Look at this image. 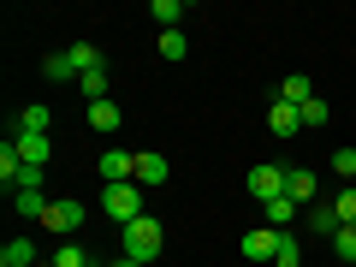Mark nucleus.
I'll use <instances>...</instances> for the list:
<instances>
[{"instance_id": "1", "label": "nucleus", "mask_w": 356, "mask_h": 267, "mask_svg": "<svg viewBox=\"0 0 356 267\" xmlns=\"http://www.w3.org/2000/svg\"><path fill=\"white\" fill-rule=\"evenodd\" d=\"M161 250H166V226L154 214H143V220H131V226H125V255H131V261L149 267Z\"/></svg>"}, {"instance_id": "2", "label": "nucleus", "mask_w": 356, "mask_h": 267, "mask_svg": "<svg viewBox=\"0 0 356 267\" xmlns=\"http://www.w3.org/2000/svg\"><path fill=\"white\" fill-rule=\"evenodd\" d=\"M143 184H102V208L107 220H119V226H131V220H143Z\"/></svg>"}, {"instance_id": "3", "label": "nucleus", "mask_w": 356, "mask_h": 267, "mask_svg": "<svg viewBox=\"0 0 356 267\" xmlns=\"http://www.w3.org/2000/svg\"><path fill=\"white\" fill-rule=\"evenodd\" d=\"M83 214H89V208H83V202H72V196H60V202H48V214H42V226H48V232H54V238H60V243H65V238H72V232H77V226H83Z\"/></svg>"}, {"instance_id": "4", "label": "nucleus", "mask_w": 356, "mask_h": 267, "mask_svg": "<svg viewBox=\"0 0 356 267\" xmlns=\"http://www.w3.org/2000/svg\"><path fill=\"white\" fill-rule=\"evenodd\" d=\"M250 196H255V208L280 202L285 196V166H250Z\"/></svg>"}, {"instance_id": "5", "label": "nucleus", "mask_w": 356, "mask_h": 267, "mask_svg": "<svg viewBox=\"0 0 356 267\" xmlns=\"http://www.w3.org/2000/svg\"><path fill=\"white\" fill-rule=\"evenodd\" d=\"M95 172H102V184H137V154L131 149H107L102 161H95Z\"/></svg>"}, {"instance_id": "6", "label": "nucleus", "mask_w": 356, "mask_h": 267, "mask_svg": "<svg viewBox=\"0 0 356 267\" xmlns=\"http://www.w3.org/2000/svg\"><path fill=\"white\" fill-rule=\"evenodd\" d=\"M6 143L18 149V161H24V166H48V154H54V137H48V131H13Z\"/></svg>"}, {"instance_id": "7", "label": "nucleus", "mask_w": 356, "mask_h": 267, "mask_svg": "<svg viewBox=\"0 0 356 267\" xmlns=\"http://www.w3.org/2000/svg\"><path fill=\"white\" fill-rule=\"evenodd\" d=\"M280 238L285 232H273V226H250L243 232V255H250V261H273V255H280Z\"/></svg>"}, {"instance_id": "8", "label": "nucleus", "mask_w": 356, "mask_h": 267, "mask_svg": "<svg viewBox=\"0 0 356 267\" xmlns=\"http://www.w3.org/2000/svg\"><path fill=\"white\" fill-rule=\"evenodd\" d=\"M315 191H321V178L309 172V166H285V196H291L297 208H303V202H315Z\"/></svg>"}, {"instance_id": "9", "label": "nucleus", "mask_w": 356, "mask_h": 267, "mask_svg": "<svg viewBox=\"0 0 356 267\" xmlns=\"http://www.w3.org/2000/svg\"><path fill=\"white\" fill-rule=\"evenodd\" d=\"M297 125H303V113H297L291 102H273V107H267V131H273V137H297Z\"/></svg>"}, {"instance_id": "10", "label": "nucleus", "mask_w": 356, "mask_h": 267, "mask_svg": "<svg viewBox=\"0 0 356 267\" xmlns=\"http://www.w3.org/2000/svg\"><path fill=\"white\" fill-rule=\"evenodd\" d=\"M65 60H72V72H77V77L102 72V48H95V42H72V48H65Z\"/></svg>"}, {"instance_id": "11", "label": "nucleus", "mask_w": 356, "mask_h": 267, "mask_svg": "<svg viewBox=\"0 0 356 267\" xmlns=\"http://www.w3.org/2000/svg\"><path fill=\"white\" fill-rule=\"evenodd\" d=\"M166 172H172V166H166L161 154H137V184H143V191H161Z\"/></svg>"}, {"instance_id": "12", "label": "nucleus", "mask_w": 356, "mask_h": 267, "mask_svg": "<svg viewBox=\"0 0 356 267\" xmlns=\"http://www.w3.org/2000/svg\"><path fill=\"white\" fill-rule=\"evenodd\" d=\"M89 125H95V131H102V137H113V131H119V119H125V113H119V107L113 102H89Z\"/></svg>"}, {"instance_id": "13", "label": "nucleus", "mask_w": 356, "mask_h": 267, "mask_svg": "<svg viewBox=\"0 0 356 267\" xmlns=\"http://www.w3.org/2000/svg\"><path fill=\"white\" fill-rule=\"evenodd\" d=\"M13 214L42 220V214H48V196H42V191H13Z\"/></svg>"}, {"instance_id": "14", "label": "nucleus", "mask_w": 356, "mask_h": 267, "mask_svg": "<svg viewBox=\"0 0 356 267\" xmlns=\"http://www.w3.org/2000/svg\"><path fill=\"white\" fill-rule=\"evenodd\" d=\"M261 214H267V226H273V232H291V220H297V202H291V196H280V202H267Z\"/></svg>"}, {"instance_id": "15", "label": "nucleus", "mask_w": 356, "mask_h": 267, "mask_svg": "<svg viewBox=\"0 0 356 267\" xmlns=\"http://www.w3.org/2000/svg\"><path fill=\"white\" fill-rule=\"evenodd\" d=\"M30 261H36V243L30 238H13L6 250H0V267H30Z\"/></svg>"}, {"instance_id": "16", "label": "nucleus", "mask_w": 356, "mask_h": 267, "mask_svg": "<svg viewBox=\"0 0 356 267\" xmlns=\"http://www.w3.org/2000/svg\"><path fill=\"white\" fill-rule=\"evenodd\" d=\"M54 267H95V261H89V250L77 238H65L60 250H54Z\"/></svg>"}, {"instance_id": "17", "label": "nucleus", "mask_w": 356, "mask_h": 267, "mask_svg": "<svg viewBox=\"0 0 356 267\" xmlns=\"http://www.w3.org/2000/svg\"><path fill=\"white\" fill-rule=\"evenodd\" d=\"M280 102H291V107H309V102H315V89H309V77H303V72H297V77H285Z\"/></svg>"}, {"instance_id": "18", "label": "nucleus", "mask_w": 356, "mask_h": 267, "mask_svg": "<svg viewBox=\"0 0 356 267\" xmlns=\"http://www.w3.org/2000/svg\"><path fill=\"white\" fill-rule=\"evenodd\" d=\"M149 18H154L161 30H178V18H184V0H154V6H149Z\"/></svg>"}, {"instance_id": "19", "label": "nucleus", "mask_w": 356, "mask_h": 267, "mask_svg": "<svg viewBox=\"0 0 356 267\" xmlns=\"http://www.w3.org/2000/svg\"><path fill=\"white\" fill-rule=\"evenodd\" d=\"M309 232H321V238H339V214H332V202H327V208H309Z\"/></svg>"}, {"instance_id": "20", "label": "nucleus", "mask_w": 356, "mask_h": 267, "mask_svg": "<svg viewBox=\"0 0 356 267\" xmlns=\"http://www.w3.org/2000/svg\"><path fill=\"white\" fill-rule=\"evenodd\" d=\"M332 214H339V226H356V184H344V191L332 196Z\"/></svg>"}, {"instance_id": "21", "label": "nucleus", "mask_w": 356, "mask_h": 267, "mask_svg": "<svg viewBox=\"0 0 356 267\" xmlns=\"http://www.w3.org/2000/svg\"><path fill=\"white\" fill-rule=\"evenodd\" d=\"M48 125H54V113L36 102V107H24V113H18V125H13V131H48Z\"/></svg>"}, {"instance_id": "22", "label": "nucleus", "mask_w": 356, "mask_h": 267, "mask_svg": "<svg viewBox=\"0 0 356 267\" xmlns=\"http://www.w3.org/2000/svg\"><path fill=\"white\" fill-rule=\"evenodd\" d=\"M184 54H191L184 30H161V60H184Z\"/></svg>"}, {"instance_id": "23", "label": "nucleus", "mask_w": 356, "mask_h": 267, "mask_svg": "<svg viewBox=\"0 0 356 267\" xmlns=\"http://www.w3.org/2000/svg\"><path fill=\"white\" fill-rule=\"evenodd\" d=\"M42 77H48V83H65V77H77V72H72L65 54H48V60H42Z\"/></svg>"}, {"instance_id": "24", "label": "nucleus", "mask_w": 356, "mask_h": 267, "mask_svg": "<svg viewBox=\"0 0 356 267\" xmlns=\"http://www.w3.org/2000/svg\"><path fill=\"white\" fill-rule=\"evenodd\" d=\"M77 83H83L89 102H107V65H102V72H89V77H77Z\"/></svg>"}, {"instance_id": "25", "label": "nucleus", "mask_w": 356, "mask_h": 267, "mask_svg": "<svg viewBox=\"0 0 356 267\" xmlns=\"http://www.w3.org/2000/svg\"><path fill=\"white\" fill-rule=\"evenodd\" d=\"M297 261H303V250H297V238L285 232V238H280V255H273V267H297Z\"/></svg>"}, {"instance_id": "26", "label": "nucleus", "mask_w": 356, "mask_h": 267, "mask_svg": "<svg viewBox=\"0 0 356 267\" xmlns=\"http://www.w3.org/2000/svg\"><path fill=\"white\" fill-rule=\"evenodd\" d=\"M332 172H339L344 184H356V149H339V154H332Z\"/></svg>"}, {"instance_id": "27", "label": "nucleus", "mask_w": 356, "mask_h": 267, "mask_svg": "<svg viewBox=\"0 0 356 267\" xmlns=\"http://www.w3.org/2000/svg\"><path fill=\"white\" fill-rule=\"evenodd\" d=\"M297 113H303V125H327V119H332V107L315 95V102H309V107H297Z\"/></svg>"}, {"instance_id": "28", "label": "nucleus", "mask_w": 356, "mask_h": 267, "mask_svg": "<svg viewBox=\"0 0 356 267\" xmlns=\"http://www.w3.org/2000/svg\"><path fill=\"white\" fill-rule=\"evenodd\" d=\"M332 250H339L344 261H356V226H339V238H332Z\"/></svg>"}, {"instance_id": "29", "label": "nucleus", "mask_w": 356, "mask_h": 267, "mask_svg": "<svg viewBox=\"0 0 356 267\" xmlns=\"http://www.w3.org/2000/svg\"><path fill=\"white\" fill-rule=\"evenodd\" d=\"M107 267H143V261H131V255H119V261H107Z\"/></svg>"}]
</instances>
